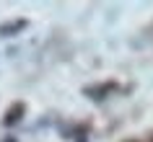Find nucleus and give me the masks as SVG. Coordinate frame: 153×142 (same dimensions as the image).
<instances>
[{
	"label": "nucleus",
	"instance_id": "f257e3e1",
	"mask_svg": "<svg viewBox=\"0 0 153 142\" xmlns=\"http://www.w3.org/2000/svg\"><path fill=\"white\" fill-rule=\"evenodd\" d=\"M21 114H24V103H16L10 111H5V119H3V121H5V124H16Z\"/></svg>",
	"mask_w": 153,
	"mask_h": 142
},
{
	"label": "nucleus",
	"instance_id": "f03ea898",
	"mask_svg": "<svg viewBox=\"0 0 153 142\" xmlns=\"http://www.w3.org/2000/svg\"><path fill=\"white\" fill-rule=\"evenodd\" d=\"M127 142H137V140H127Z\"/></svg>",
	"mask_w": 153,
	"mask_h": 142
}]
</instances>
